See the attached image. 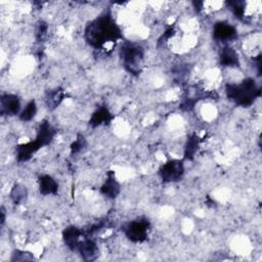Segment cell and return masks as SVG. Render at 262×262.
Wrapping results in <instances>:
<instances>
[{
    "instance_id": "cell-20",
    "label": "cell",
    "mask_w": 262,
    "mask_h": 262,
    "mask_svg": "<svg viewBox=\"0 0 262 262\" xmlns=\"http://www.w3.org/2000/svg\"><path fill=\"white\" fill-rule=\"evenodd\" d=\"M227 5L230 7L234 16L238 19H243L245 15V2L244 1H229Z\"/></svg>"
},
{
    "instance_id": "cell-10",
    "label": "cell",
    "mask_w": 262,
    "mask_h": 262,
    "mask_svg": "<svg viewBox=\"0 0 262 262\" xmlns=\"http://www.w3.org/2000/svg\"><path fill=\"white\" fill-rule=\"evenodd\" d=\"M41 147V144L36 139L17 145L15 148L17 162L24 163L29 161Z\"/></svg>"
},
{
    "instance_id": "cell-21",
    "label": "cell",
    "mask_w": 262,
    "mask_h": 262,
    "mask_svg": "<svg viewBox=\"0 0 262 262\" xmlns=\"http://www.w3.org/2000/svg\"><path fill=\"white\" fill-rule=\"evenodd\" d=\"M87 142H86V139L85 137L82 135V134H79L77 136V138L72 142L71 146H70V149H71V154L72 155H77L79 154L80 151H82L85 146H86Z\"/></svg>"
},
{
    "instance_id": "cell-4",
    "label": "cell",
    "mask_w": 262,
    "mask_h": 262,
    "mask_svg": "<svg viewBox=\"0 0 262 262\" xmlns=\"http://www.w3.org/2000/svg\"><path fill=\"white\" fill-rule=\"evenodd\" d=\"M150 222L148 219L140 217L130 221L124 226L126 237L133 243H143L148 236Z\"/></svg>"
},
{
    "instance_id": "cell-22",
    "label": "cell",
    "mask_w": 262,
    "mask_h": 262,
    "mask_svg": "<svg viewBox=\"0 0 262 262\" xmlns=\"http://www.w3.org/2000/svg\"><path fill=\"white\" fill-rule=\"evenodd\" d=\"M11 261H25V260H34V256L33 254L29 253V252H25V251H19V250H15L12 254H11Z\"/></svg>"
},
{
    "instance_id": "cell-6",
    "label": "cell",
    "mask_w": 262,
    "mask_h": 262,
    "mask_svg": "<svg viewBox=\"0 0 262 262\" xmlns=\"http://www.w3.org/2000/svg\"><path fill=\"white\" fill-rule=\"evenodd\" d=\"M20 100L19 97L15 94L5 93L0 97V114L2 116L13 117L17 114H20Z\"/></svg>"
},
{
    "instance_id": "cell-18",
    "label": "cell",
    "mask_w": 262,
    "mask_h": 262,
    "mask_svg": "<svg viewBox=\"0 0 262 262\" xmlns=\"http://www.w3.org/2000/svg\"><path fill=\"white\" fill-rule=\"evenodd\" d=\"M28 196V190L26 186L21 184H14L10 190V199L14 205H19L26 201Z\"/></svg>"
},
{
    "instance_id": "cell-12",
    "label": "cell",
    "mask_w": 262,
    "mask_h": 262,
    "mask_svg": "<svg viewBox=\"0 0 262 262\" xmlns=\"http://www.w3.org/2000/svg\"><path fill=\"white\" fill-rule=\"evenodd\" d=\"M56 134L55 128L46 120H44L42 123H40L38 130H37V135H36V140L41 144V146H46L50 144Z\"/></svg>"
},
{
    "instance_id": "cell-17",
    "label": "cell",
    "mask_w": 262,
    "mask_h": 262,
    "mask_svg": "<svg viewBox=\"0 0 262 262\" xmlns=\"http://www.w3.org/2000/svg\"><path fill=\"white\" fill-rule=\"evenodd\" d=\"M200 146V138L196 134H191L188 136L187 141L184 146V160H193Z\"/></svg>"
},
{
    "instance_id": "cell-5",
    "label": "cell",
    "mask_w": 262,
    "mask_h": 262,
    "mask_svg": "<svg viewBox=\"0 0 262 262\" xmlns=\"http://www.w3.org/2000/svg\"><path fill=\"white\" fill-rule=\"evenodd\" d=\"M159 175L163 182H178L184 175V165L182 160H169L159 169Z\"/></svg>"
},
{
    "instance_id": "cell-3",
    "label": "cell",
    "mask_w": 262,
    "mask_h": 262,
    "mask_svg": "<svg viewBox=\"0 0 262 262\" xmlns=\"http://www.w3.org/2000/svg\"><path fill=\"white\" fill-rule=\"evenodd\" d=\"M144 56L143 48L133 42H125L120 49V57L123 66L132 75H138L140 72V64Z\"/></svg>"
},
{
    "instance_id": "cell-14",
    "label": "cell",
    "mask_w": 262,
    "mask_h": 262,
    "mask_svg": "<svg viewBox=\"0 0 262 262\" xmlns=\"http://www.w3.org/2000/svg\"><path fill=\"white\" fill-rule=\"evenodd\" d=\"M220 64L227 68H238L239 67V58L237 52L229 46H225L221 49L219 55Z\"/></svg>"
},
{
    "instance_id": "cell-1",
    "label": "cell",
    "mask_w": 262,
    "mask_h": 262,
    "mask_svg": "<svg viewBox=\"0 0 262 262\" xmlns=\"http://www.w3.org/2000/svg\"><path fill=\"white\" fill-rule=\"evenodd\" d=\"M84 37L93 48H101L108 42L122 38V31L111 13L104 12L86 25Z\"/></svg>"
},
{
    "instance_id": "cell-8",
    "label": "cell",
    "mask_w": 262,
    "mask_h": 262,
    "mask_svg": "<svg viewBox=\"0 0 262 262\" xmlns=\"http://www.w3.org/2000/svg\"><path fill=\"white\" fill-rule=\"evenodd\" d=\"M76 251L85 261H93L98 256L97 244L90 237H85L81 239Z\"/></svg>"
},
{
    "instance_id": "cell-25",
    "label": "cell",
    "mask_w": 262,
    "mask_h": 262,
    "mask_svg": "<svg viewBox=\"0 0 262 262\" xmlns=\"http://www.w3.org/2000/svg\"><path fill=\"white\" fill-rule=\"evenodd\" d=\"M5 223V211L4 208H1V226H3Z\"/></svg>"
},
{
    "instance_id": "cell-2",
    "label": "cell",
    "mask_w": 262,
    "mask_h": 262,
    "mask_svg": "<svg viewBox=\"0 0 262 262\" xmlns=\"http://www.w3.org/2000/svg\"><path fill=\"white\" fill-rule=\"evenodd\" d=\"M225 93L228 99L241 106H250L261 95V88L253 78H246L238 84H227Z\"/></svg>"
},
{
    "instance_id": "cell-15",
    "label": "cell",
    "mask_w": 262,
    "mask_h": 262,
    "mask_svg": "<svg viewBox=\"0 0 262 262\" xmlns=\"http://www.w3.org/2000/svg\"><path fill=\"white\" fill-rule=\"evenodd\" d=\"M38 184H39V191L43 195L56 194L58 191V183L52 176L48 174H43L39 176Z\"/></svg>"
},
{
    "instance_id": "cell-13",
    "label": "cell",
    "mask_w": 262,
    "mask_h": 262,
    "mask_svg": "<svg viewBox=\"0 0 262 262\" xmlns=\"http://www.w3.org/2000/svg\"><path fill=\"white\" fill-rule=\"evenodd\" d=\"M114 116L106 106H99L89 119V125L93 128L101 125H107L112 122Z\"/></svg>"
},
{
    "instance_id": "cell-23",
    "label": "cell",
    "mask_w": 262,
    "mask_h": 262,
    "mask_svg": "<svg viewBox=\"0 0 262 262\" xmlns=\"http://www.w3.org/2000/svg\"><path fill=\"white\" fill-rule=\"evenodd\" d=\"M47 32H48V26L45 21L40 20L38 23L37 29H36V39L40 42L43 41L44 38L47 36Z\"/></svg>"
},
{
    "instance_id": "cell-16",
    "label": "cell",
    "mask_w": 262,
    "mask_h": 262,
    "mask_svg": "<svg viewBox=\"0 0 262 262\" xmlns=\"http://www.w3.org/2000/svg\"><path fill=\"white\" fill-rule=\"evenodd\" d=\"M63 98H64V92L61 88H55V89L49 90L45 96L46 105L48 106V108L54 110L60 104Z\"/></svg>"
},
{
    "instance_id": "cell-7",
    "label": "cell",
    "mask_w": 262,
    "mask_h": 262,
    "mask_svg": "<svg viewBox=\"0 0 262 262\" xmlns=\"http://www.w3.org/2000/svg\"><path fill=\"white\" fill-rule=\"evenodd\" d=\"M236 36V29L226 21H217L213 27V37L217 41L226 42L233 40Z\"/></svg>"
},
{
    "instance_id": "cell-9",
    "label": "cell",
    "mask_w": 262,
    "mask_h": 262,
    "mask_svg": "<svg viewBox=\"0 0 262 262\" xmlns=\"http://www.w3.org/2000/svg\"><path fill=\"white\" fill-rule=\"evenodd\" d=\"M83 235V230L77 226L71 225L63 229L62 231V241L68 249L71 251H76Z\"/></svg>"
},
{
    "instance_id": "cell-11",
    "label": "cell",
    "mask_w": 262,
    "mask_h": 262,
    "mask_svg": "<svg viewBox=\"0 0 262 262\" xmlns=\"http://www.w3.org/2000/svg\"><path fill=\"white\" fill-rule=\"evenodd\" d=\"M120 191H121V185L117 180L115 173L113 171H110L106 175L104 182L100 186V192L108 199H115L119 195Z\"/></svg>"
},
{
    "instance_id": "cell-24",
    "label": "cell",
    "mask_w": 262,
    "mask_h": 262,
    "mask_svg": "<svg viewBox=\"0 0 262 262\" xmlns=\"http://www.w3.org/2000/svg\"><path fill=\"white\" fill-rule=\"evenodd\" d=\"M173 35H174V28H173V27H169V28H167V30H166L165 33L163 34L161 40H162V39L167 40V39H169V38H170L171 36H173Z\"/></svg>"
},
{
    "instance_id": "cell-19",
    "label": "cell",
    "mask_w": 262,
    "mask_h": 262,
    "mask_svg": "<svg viewBox=\"0 0 262 262\" xmlns=\"http://www.w3.org/2000/svg\"><path fill=\"white\" fill-rule=\"evenodd\" d=\"M36 114H37V104H36V101L32 99L26 104L25 108L20 112L19 120L23 122H29L35 118Z\"/></svg>"
}]
</instances>
